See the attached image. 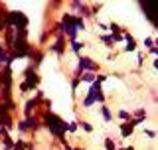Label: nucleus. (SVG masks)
<instances>
[{
  "instance_id": "f257e3e1",
  "label": "nucleus",
  "mask_w": 158,
  "mask_h": 150,
  "mask_svg": "<svg viewBox=\"0 0 158 150\" xmlns=\"http://www.w3.org/2000/svg\"><path fill=\"white\" fill-rule=\"evenodd\" d=\"M48 127L52 128L53 134H57V136H59V134H61V132L67 128V124L63 123L61 119H57V117H53V115H49V117H48Z\"/></svg>"
},
{
  "instance_id": "f03ea898",
  "label": "nucleus",
  "mask_w": 158,
  "mask_h": 150,
  "mask_svg": "<svg viewBox=\"0 0 158 150\" xmlns=\"http://www.w3.org/2000/svg\"><path fill=\"white\" fill-rule=\"evenodd\" d=\"M79 67H81V69H95V63L89 61V57H81V61H79Z\"/></svg>"
},
{
  "instance_id": "7ed1b4c3",
  "label": "nucleus",
  "mask_w": 158,
  "mask_h": 150,
  "mask_svg": "<svg viewBox=\"0 0 158 150\" xmlns=\"http://www.w3.org/2000/svg\"><path fill=\"white\" fill-rule=\"evenodd\" d=\"M28 81H30V85H36V83H38V77H36V73L28 71Z\"/></svg>"
},
{
  "instance_id": "20e7f679",
  "label": "nucleus",
  "mask_w": 158,
  "mask_h": 150,
  "mask_svg": "<svg viewBox=\"0 0 158 150\" xmlns=\"http://www.w3.org/2000/svg\"><path fill=\"white\" fill-rule=\"evenodd\" d=\"M83 81H87V83H95V75H93V73H85V75H83Z\"/></svg>"
},
{
  "instance_id": "39448f33",
  "label": "nucleus",
  "mask_w": 158,
  "mask_h": 150,
  "mask_svg": "<svg viewBox=\"0 0 158 150\" xmlns=\"http://www.w3.org/2000/svg\"><path fill=\"white\" fill-rule=\"evenodd\" d=\"M34 107H36V101H30V103L26 105V115L32 113V109H34Z\"/></svg>"
},
{
  "instance_id": "423d86ee",
  "label": "nucleus",
  "mask_w": 158,
  "mask_h": 150,
  "mask_svg": "<svg viewBox=\"0 0 158 150\" xmlns=\"http://www.w3.org/2000/svg\"><path fill=\"white\" fill-rule=\"evenodd\" d=\"M127 49H128V52H132V49H135V42H132V38H128V44H127Z\"/></svg>"
},
{
  "instance_id": "0eeeda50",
  "label": "nucleus",
  "mask_w": 158,
  "mask_h": 150,
  "mask_svg": "<svg viewBox=\"0 0 158 150\" xmlns=\"http://www.w3.org/2000/svg\"><path fill=\"white\" fill-rule=\"evenodd\" d=\"M103 117H105L107 121H111V113H109V109H107V107H103Z\"/></svg>"
},
{
  "instance_id": "6e6552de",
  "label": "nucleus",
  "mask_w": 158,
  "mask_h": 150,
  "mask_svg": "<svg viewBox=\"0 0 158 150\" xmlns=\"http://www.w3.org/2000/svg\"><path fill=\"white\" fill-rule=\"evenodd\" d=\"M71 48H73V52H79V44L77 42H71Z\"/></svg>"
},
{
  "instance_id": "1a4fd4ad",
  "label": "nucleus",
  "mask_w": 158,
  "mask_h": 150,
  "mask_svg": "<svg viewBox=\"0 0 158 150\" xmlns=\"http://www.w3.org/2000/svg\"><path fill=\"white\" fill-rule=\"evenodd\" d=\"M118 117H121V119H128V113L127 111H121V113H118Z\"/></svg>"
},
{
  "instance_id": "9d476101",
  "label": "nucleus",
  "mask_w": 158,
  "mask_h": 150,
  "mask_svg": "<svg viewBox=\"0 0 158 150\" xmlns=\"http://www.w3.org/2000/svg\"><path fill=\"white\" fill-rule=\"evenodd\" d=\"M107 148H109V150H115V144H113L111 140H107Z\"/></svg>"
}]
</instances>
